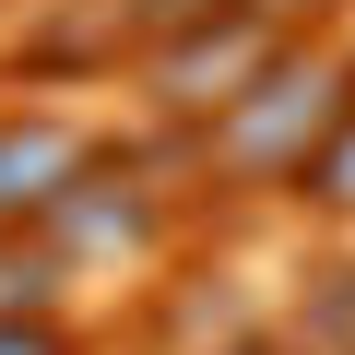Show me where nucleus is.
<instances>
[{
  "mask_svg": "<svg viewBox=\"0 0 355 355\" xmlns=\"http://www.w3.org/2000/svg\"><path fill=\"white\" fill-rule=\"evenodd\" d=\"M261 12H320V0H261Z\"/></svg>",
  "mask_w": 355,
  "mask_h": 355,
  "instance_id": "8",
  "label": "nucleus"
},
{
  "mask_svg": "<svg viewBox=\"0 0 355 355\" xmlns=\"http://www.w3.org/2000/svg\"><path fill=\"white\" fill-rule=\"evenodd\" d=\"M284 60V12H261V0H214L202 24H178V36H154V107H178V119H225L261 71Z\"/></svg>",
  "mask_w": 355,
  "mask_h": 355,
  "instance_id": "2",
  "label": "nucleus"
},
{
  "mask_svg": "<svg viewBox=\"0 0 355 355\" xmlns=\"http://www.w3.org/2000/svg\"><path fill=\"white\" fill-rule=\"evenodd\" d=\"M60 296V249H12V237H0V320H36Z\"/></svg>",
  "mask_w": 355,
  "mask_h": 355,
  "instance_id": "5",
  "label": "nucleus"
},
{
  "mask_svg": "<svg viewBox=\"0 0 355 355\" xmlns=\"http://www.w3.org/2000/svg\"><path fill=\"white\" fill-rule=\"evenodd\" d=\"M95 166V142L83 130H60V119H0V237H24V225H48L60 214V190Z\"/></svg>",
  "mask_w": 355,
  "mask_h": 355,
  "instance_id": "3",
  "label": "nucleus"
},
{
  "mask_svg": "<svg viewBox=\"0 0 355 355\" xmlns=\"http://www.w3.org/2000/svg\"><path fill=\"white\" fill-rule=\"evenodd\" d=\"M142 225H154L142 178L95 154V166L71 178V190H60V214H48V249H60V261H107V249H142Z\"/></svg>",
  "mask_w": 355,
  "mask_h": 355,
  "instance_id": "4",
  "label": "nucleus"
},
{
  "mask_svg": "<svg viewBox=\"0 0 355 355\" xmlns=\"http://www.w3.org/2000/svg\"><path fill=\"white\" fill-rule=\"evenodd\" d=\"M237 355H272V343H237Z\"/></svg>",
  "mask_w": 355,
  "mask_h": 355,
  "instance_id": "9",
  "label": "nucleus"
},
{
  "mask_svg": "<svg viewBox=\"0 0 355 355\" xmlns=\"http://www.w3.org/2000/svg\"><path fill=\"white\" fill-rule=\"evenodd\" d=\"M355 119V71L320 48H284L225 119H214V166L225 178H308V154Z\"/></svg>",
  "mask_w": 355,
  "mask_h": 355,
  "instance_id": "1",
  "label": "nucleus"
},
{
  "mask_svg": "<svg viewBox=\"0 0 355 355\" xmlns=\"http://www.w3.org/2000/svg\"><path fill=\"white\" fill-rule=\"evenodd\" d=\"M0 355H60V331L48 320H0Z\"/></svg>",
  "mask_w": 355,
  "mask_h": 355,
  "instance_id": "7",
  "label": "nucleus"
},
{
  "mask_svg": "<svg viewBox=\"0 0 355 355\" xmlns=\"http://www.w3.org/2000/svg\"><path fill=\"white\" fill-rule=\"evenodd\" d=\"M343 71H355V60H343Z\"/></svg>",
  "mask_w": 355,
  "mask_h": 355,
  "instance_id": "10",
  "label": "nucleus"
},
{
  "mask_svg": "<svg viewBox=\"0 0 355 355\" xmlns=\"http://www.w3.org/2000/svg\"><path fill=\"white\" fill-rule=\"evenodd\" d=\"M296 190H308L320 214H355V119H343V130L308 154V178H296Z\"/></svg>",
  "mask_w": 355,
  "mask_h": 355,
  "instance_id": "6",
  "label": "nucleus"
}]
</instances>
